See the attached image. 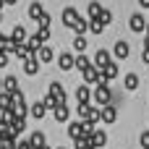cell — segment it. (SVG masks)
<instances>
[{"mask_svg": "<svg viewBox=\"0 0 149 149\" xmlns=\"http://www.w3.org/2000/svg\"><path fill=\"white\" fill-rule=\"evenodd\" d=\"M16 3H18V0H5V5H16Z\"/></svg>", "mask_w": 149, "mask_h": 149, "instance_id": "43", "label": "cell"}, {"mask_svg": "<svg viewBox=\"0 0 149 149\" xmlns=\"http://www.w3.org/2000/svg\"><path fill=\"white\" fill-rule=\"evenodd\" d=\"M113 60H110V55H107V50H97L94 52V65L97 68H105V65H110Z\"/></svg>", "mask_w": 149, "mask_h": 149, "instance_id": "16", "label": "cell"}, {"mask_svg": "<svg viewBox=\"0 0 149 149\" xmlns=\"http://www.w3.org/2000/svg\"><path fill=\"white\" fill-rule=\"evenodd\" d=\"M110 86H107V81L105 84H97L94 89H92V100H94V105L97 107H105V105H110Z\"/></svg>", "mask_w": 149, "mask_h": 149, "instance_id": "1", "label": "cell"}, {"mask_svg": "<svg viewBox=\"0 0 149 149\" xmlns=\"http://www.w3.org/2000/svg\"><path fill=\"white\" fill-rule=\"evenodd\" d=\"M100 10H102V5H100L97 0H92V3L86 5V16H89V21H92V18H97V16H100Z\"/></svg>", "mask_w": 149, "mask_h": 149, "instance_id": "25", "label": "cell"}, {"mask_svg": "<svg viewBox=\"0 0 149 149\" xmlns=\"http://www.w3.org/2000/svg\"><path fill=\"white\" fill-rule=\"evenodd\" d=\"M50 94H52V97H58V102H60V105H65V89H63V84H60V81H50Z\"/></svg>", "mask_w": 149, "mask_h": 149, "instance_id": "10", "label": "cell"}, {"mask_svg": "<svg viewBox=\"0 0 149 149\" xmlns=\"http://www.w3.org/2000/svg\"><path fill=\"white\" fill-rule=\"evenodd\" d=\"M73 144H76V149H94V147H92V139H89V136L73 139Z\"/></svg>", "mask_w": 149, "mask_h": 149, "instance_id": "30", "label": "cell"}, {"mask_svg": "<svg viewBox=\"0 0 149 149\" xmlns=\"http://www.w3.org/2000/svg\"><path fill=\"white\" fill-rule=\"evenodd\" d=\"M144 34H147V37H149V24H147V31H144Z\"/></svg>", "mask_w": 149, "mask_h": 149, "instance_id": "45", "label": "cell"}, {"mask_svg": "<svg viewBox=\"0 0 149 149\" xmlns=\"http://www.w3.org/2000/svg\"><path fill=\"white\" fill-rule=\"evenodd\" d=\"M123 86H126L128 92L139 89V73H126V79H123Z\"/></svg>", "mask_w": 149, "mask_h": 149, "instance_id": "21", "label": "cell"}, {"mask_svg": "<svg viewBox=\"0 0 149 149\" xmlns=\"http://www.w3.org/2000/svg\"><path fill=\"white\" fill-rule=\"evenodd\" d=\"M10 107H13V94L0 92V113H10Z\"/></svg>", "mask_w": 149, "mask_h": 149, "instance_id": "19", "label": "cell"}, {"mask_svg": "<svg viewBox=\"0 0 149 149\" xmlns=\"http://www.w3.org/2000/svg\"><path fill=\"white\" fill-rule=\"evenodd\" d=\"M39 149H50V147H39Z\"/></svg>", "mask_w": 149, "mask_h": 149, "instance_id": "48", "label": "cell"}, {"mask_svg": "<svg viewBox=\"0 0 149 149\" xmlns=\"http://www.w3.org/2000/svg\"><path fill=\"white\" fill-rule=\"evenodd\" d=\"M97 18H100V21H102V24H105V26H110V24H113V13H110V10H107V8H102V10H100V16H97Z\"/></svg>", "mask_w": 149, "mask_h": 149, "instance_id": "32", "label": "cell"}, {"mask_svg": "<svg viewBox=\"0 0 149 149\" xmlns=\"http://www.w3.org/2000/svg\"><path fill=\"white\" fill-rule=\"evenodd\" d=\"M8 42H10V39H8V37H5V34H0V52H3V50H5V47H8Z\"/></svg>", "mask_w": 149, "mask_h": 149, "instance_id": "39", "label": "cell"}, {"mask_svg": "<svg viewBox=\"0 0 149 149\" xmlns=\"http://www.w3.org/2000/svg\"><path fill=\"white\" fill-rule=\"evenodd\" d=\"M45 113H47V105H45V100H42V102H34V105L29 107V118H34V120L45 118Z\"/></svg>", "mask_w": 149, "mask_h": 149, "instance_id": "11", "label": "cell"}, {"mask_svg": "<svg viewBox=\"0 0 149 149\" xmlns=\"http://www.w3.org/2000/svg\"><path fill=\"white\" fill-rule=\"evenodd\" d=\"M58 149H65V147H58Z\"/></svg>", "mask_w": 149, "mask_h": 149, "instance_id": "49", "label": "cell"}, {"mask_svg": "<svg viewBox=\"0 0 149 149\" xmlns=\"http://www.w3.org/2000/svg\"><path fill=\"white\" fill-rule=\"evenodd\" d=\"M92 65H94V63H92V60H89V58H86L84 52H79V55H76V71H79V73H84V71H89Z\"/></svg>", "mask_w": 149, "mask_h": 149, "instance_id": "17", "label": "cell"}, {"mask_svg": "<svg viewBox=\"0 0 149 149\" xmlns=\"http://www.w3.org/2000/svg\"><path fill=\"white\" fill-rule=\"evenodd\" d=\"M89 139H92V147H94V149H102L105 144H107V134H105V131H100V128H97Z\"/></svg>", "mask_w": 149, "mask_h": 149, "instance_id": "15", "label": "cell"}, {"mask_svg": "<svg viewBox=\"0 0 149 149\" xmlns=\"http://www.w3.org/2000/svg\"><path fill=\"white\" fill-rule=\"evenodd\" d=\"M139 144H141V149H149V131H144L139 136Z\"/></svg>", "mask_w": 149, "mask_h": 149, "instance_id": "36", "label": "cell"}, {"mask_svg": "<svg viewBox=\"0 0 149 149\" xmlns=\"http://www.w3.org/2000/svg\"><path fill=\"white\" fill-rule=\"evenodd\" d=\"M139 5L141 8H149V0H139Z\"/></svg>", "mask_w": 149, "mask_h": 149, "instance_id": "41", "label": "cell"}, {"mask_svg": "<svg viewBox=\"0 0 149 149\" xmlns=\"http://www.w3.org/2000/svg\"><path fill=\"white\" fill-rule=\"evenodd\" d=\"M60 18H63V24H65L68 29H73V26H76V21H79L81 16H79V10H76V8H71V5H68V8H63V16H60Z\"/></svg>", "mask_w": 149, "mask_h": 149, "instance_id": "4", "label": "cell"}, {"mask_svg": "<svg viewBox=\"0 0 149 149\" xmlns=\"http://www.w3.org/2000/svg\"><path fill=\"white\" fill-rule=\"evenodd\" d=\"M37 37H39L42 42H47V39H50V29H47V26H39V31H37Z\"/></svg>", "mask_w": 149, "mask_h": 149, "instance_id": "35", "label": "cell"}, {"mask_svg": "<svg viewBox=\"0 0 149 149\" xmlns=\"http://www.w3.org/2000/svg\"><path fill=\"white\" fill-rule=\"evenodd\" d=\"M39 65H42V60H39V58H37V52H34L31 58H26V60H24V73L37 76V73H39Z\"/></svg>", "mask_w": 149, "mask_h": 149, "instance_id": "8", "label": "cell"}, {"mask_svg": "<svg viewBox=\"0 0 149 149\" xmlns=\"http://www.w3.org/2000/svg\"><path fill=\"white\" fill-rule=\"evenodd\" d=\"M73 31H76V34H86V31H89V21H86V18H79L76 26H73Z\"/></svg>", "mask_w": 149, "mask_h": 149, "instance_id": "31", "label": "cell"}, {"mask_svg": "<svg viewBox=\"0 0 149 149\" xmlns=\"http://www.w3.org/2000/svg\"><path fill=\"white\" fill-rule=\"evenodd\" d=\"M16 149H34V144H31L29 139H24V141H18V144H16Z\"/></svg>", "mask_w": 149, "mask_h": 149, "instance_id": "37", "label": "cell"}, {"mask_svg": "<svg viewBox=\"0 0 149 149\" xmlns=\"http://www.w3.org/2000/svg\"><path fill=\"white\" fill-rule=\"evenodd\" d=\"M68 136H71V139H81V136H84V120L68 123Z\"/></svg>", "mask_w": 149, "mask_h": 149, "instance_id": "14", "label": "cell"}, {"mask_svg": "<svg viewBox=\"0 0 149 149\" xmlns=\"http://www.w3.org/2000/svg\"><path fill=\"white\" fill-rule=\"evenodd\" d=\"M58 65H60V71L76 68V55H73V52H60V55H58Z\"/></svg>", "mask_w": 149, "mask_h": 149, "instance_id": "7", "label": "cell"}, {"mask_svg": "<svg viewBox=\"0 0 149 149\" xmlns=\"http://www.w3.org/2000/svg\"><path fill=\"white\" fill-rule=\"evenodd\" d=\"M144 50H149V37H144Z\"/></svg>", "mask_w": 149, "mask_h": 149, "instance_id": "42", "label": "cell"}, {"mask_svg": "<svg viewBox=\"0 0 149 149\" xmlns=\"http://www.w3.org/2000/svg\"><path fill=\"white\" fill-rule=\"evenodd\" d=\"M29 141L34 144V149H39V147H47V144H45V134H42V131H34V134L29 136Z\"/></svg>", "mask_w": 149, "mask_h": 149, "instance_id": "27", "label": "cell"}, {"mask_svg": "<svg viewBox=\"0 0 149 149\" xmlns=\"http://www.w3.org/2000/svg\"><path fill=\"white\" fill-rule=\"evenodd\" d=\"M42 13H45L42 3H31V5H29V18H34V21H37V18H39Z\"/></svg>", "mask_w": 149, "mask_h": 149, "instance_id": "28", "label": "cell"}, {"mask_svg": "<svg viewBox=\"0 0 149 149\" xmlns=\"http://www.w3.org/2000/svg\"><path fill=\"white\" fill-rule=\"evenodd\" d=\"M3 8H5V0H0V10H3Z\"/></svg>", "mask_w": 149, "mask_h": 149, "instance_id": "44", "label": "cell"}, {"mask_svg": "<svg viewBox=\"0 0 149 149\" xmlns=\"http://www.w3.org/2000/svg\"><path fill=\"white\" fill-rule=\"evenodd\" d=\"M37 58H39L42 63H52V60H55V50H52L50 45H42L39 52H37Z\"/></svg>", "mask_w": 149, "mask_h": 149, "instance_id": "12", "label": "cell"}, {"mask_svg": "<svg viewBox=\"0 0 149 149\" xmlns=\"http://www.w3.org/2000/svg\"><path fill=\"white\" fill-rule=\"evenodd\" d=\"M0 24H3V13H0Z\"/></svg>", "mask_w": 149, "mask_h": 149, "instance_id": "47", "label": "cell"}, {"mask_svg": "<svg viewBox=\"0 0 149 149\" xmlns=\"http://www.w3.org/2000/svg\"><path fill=\"white\" fill-rule=\"evenodd\" d=\"M0 92H3V79H0Z\"/></svg>", "mask_w": 149, "mask_h": 149, "instance_id": "46", "label": "cell"}, {"mask_svg": "<svg viewBox=\"0 0 149 149\" xmlns=\"http://www.w3.org/2000/svg\"><path fill=\"white\" fill-rule=\"evenodd\" d=\"M86 47H89L86 37H84V34H76V37H73V50H76V52H84Z\"/></svg>", "mask_w": 149, "mask_h": 149, "instance_id": "24", "label": "cell"}, {"mask_svg": "<svg viewBox=\"0 0 149 149\" xmlns=\"http://www.w3.org/2000/svg\"><path fill=\"white\" fill-rule=\"evenodd\" d=\"M102 73H105V81H113V79H118V76H120V68H118V63L113 60L110 65H105V68H102Z\"/></svg>", "mask_w": 149, "mask_h": 149, "instance_id": "18", "label": "cell"}, {"mask_svg": "<svg viewBox=\"0 0 149 149\" xmlns=\"http://www.w3.org/2000/svg\"><path fill=\"white\" fill-rule=\"evenodd\" d=\"M3 92H10V94L18 92V79L16 76H5L3 79Z\"/></svg>", "mask_w": 149, "mask_h": 149, "instance_id": "22", "label": "cell"}, {"mask_svg": "<svg viewBox=\"0 0 149 149\" xmlns=\"http://www.w3.org/2000/svg\"><path fill=\"white\" fill-rule=\"evenodd\" d=\"M10 131H13V136L24 134V131H26V118H13V120H10Z\"/></svg>", "mask_w": 149, "mask_h": 149, "instance_id": "23", "label": "cell"}, {"mask_svg": "<svg viewBox=\"0 0 149 149\" xmlns=\"http://www.w3.org/2000/svg\"><path fill=\"white\" fill-rule=\"evenodd\" d=\"M128 26H131L134 34H144V31H147V18H144L141 13H134V16L128 18Z\"/></svg>", "mask_w": 149, "mask_h": 149, "instance_id": "3", "label": "cell"}, {"mask_svg": "<svg viewBox=\"0 0 149 149\" xmlns=\"http://www.w3.org/2000/svg\"><path fill=\"white\" fill-rule=\"evenodd\" d=\"M5 65H8V52L3 50V52H0V68H5Z\"/></svg>", "mask_w": 149, "mask_h": 149, "instance_id": "38", "label": "cell"}, {"mask_svg": "<svg viewBox=\"0 0 149 149\" xmlns=\"http://www.w3.org/2000/svg\"><path fill=\"white\" fill-rule=\"evenodd\" d=\"M50 21H52V18H50V13H47V10L37 18V24H39V26H47V29H50Z\"/></svg>", "mask_w": 149, "mask_h": 149, "instance_id": "34", "label": "cell"}, {"mask_svg": "<svg viewBox=\"0 0 149 149\" xmlns=\"http://www.w3.org/2000/svg\"><path fill=\"white\" fill-rule=\"evenodd\" d=\"M89 31H92V34H102V31H105V24H102L100 18H92V21H89Z\"/></svg>", "mask_w": 149, "mask_h": 149, "instance_id": "29", "label": "cell"}, {"mask_svg": "<svg viewBox=\"0 0 149 149\" xmlns=\"http://www.w3.org/2000/svg\"><path fill=\"white\" fill-rule=\"evenodd\" d=\"M52 118H55V123H68L71 113H68V107H65V105H58V107L52 110Z\"/></svg>", "mask_w": 149, "mask_h": 149, "instance_id": "13", "label": "cell"}, {"mask_svg": "<svg viewBox=\"0 0 149 149\" xmlns=\"http://www.w3.org/2000/svg\"><path fill=\"white\" fill-rule=\"evenodd\" d=\"M141 60H144V63L149 65V50H144V55H141Z\"/></svg>", "mask_w": 149, "mask_h": 149, "instance_id": "40", "label": "cell"}, {"mask_svg": "<svg viewBox=\"0 0 149 149\" xmlns=\"http://www.w3.org/2000/svg\"><path fill=\"white\" fill-rule=\"evenodd\" d=\"M102 120H105V123H115V120H118V110H115L113 105H105V107H102Z\"/></svg>", "mask_w": 149, "mask_h": 149, "instance_id": "20", "label": "cell"}, {"mask_svg": "<svg viewBox=\"0 0 149 149\" xmlns=\"http://www.w3.org/2000/svg\"><path fill=\"white\" fill-rule=\"evenodd\" d=\"M42 45H45V42H42V39H39L37 34H31V37L26 39V47H29L31 52H39V47H42Z\"/></svg>", "mask_w": 149, "mask_h": 149, "instance_id": "26", "label": "cell"}, {"mask_svg": "<svg viewBox=\"0 0 149 149\" xmlns=\"http://www.w3.org/2000/svg\"><path fill=\"white\" fill-rule=\"evenodd\" d=\"M45 105H47V110H55V107H58L60 102H58V97H52V94H47V97H45Z\"/></svg>", "mask_w": 149, "mask_h": 149, "instance_id": "33", "label": "cell"}, {"mask_svg": "<svg viewBox=\"0 0 149 149\" xmlns=\"http://www.w3.org/2000/svg\"><path fill=\"white\" fill-rule=\"evenodd\" d=\"M89 100H92V89H89V84L76 86V102H79V105H89Z\"/></svg>", "mask_w": 149, "mask_h": 149, "instance_id": "9", "label": "cell"}, {"mask_svg": "<svg viewBox=\"0 0 149 149\" xmlns=\"http://www.w3.org/2000/svg\"><path fill=\"white\" fill-rule=\"evenodd\" d=\"M8 39H10L13 45H26V39H29V37H26V29L16 24V26L10 29V34H8Z\"/></svg>", "mask_w": 149, "mask_h": 149, "instance_id": "5", "label": "cell"}, {"mask_svg": "<svg viewBox=\"0 0 149 149\" xmlns=\"http://www.w3.org/2000/svg\"><path fill=\"white\" fill-rule=\"evenodd\" d=\"M81 76H84V84H89V86L105 84V73H102V68H97V65H92V68H89V71H84Z\"/></svg>", "mask_w": 149, "mask_h": 149, "instance_id": "2", "label": "cell"}, {"mask_svg": "<svg viewBox=\"0 0 149 149\" xmlns=\"http://www.w3.org/2000/svg\"><path fill=\"white\" fill-rule=\"evenodd\" d=\"M113 55H115L118 60H126V58L131 55V45H128L126 39H118V42H115V47H113Z\"/></svg>", "mask_w": 149, "mask_h": 149, "instance_id": "6", "label": "cell"}]
</instances>
